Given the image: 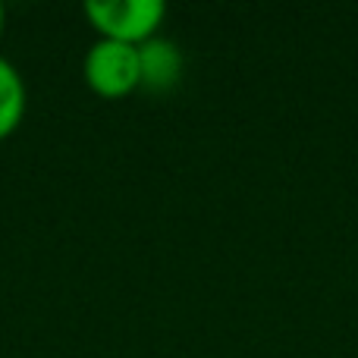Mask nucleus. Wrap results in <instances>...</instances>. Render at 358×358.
Wrapping results in <instances>:
<instances>
[{"label":"nucleus","instance_id":"f257e3e1","mask_svg":"<svg viewBox=\"0 0 358 358\" xmlns=\"http://www.w3.org/2000/svg\"><path fill=\"white\" fill-rule=\"evenodd\" d=\"M85 16L98 38L138 48L157 35L167 19V3L164 0H88Z\"/></svg>","mask_w":358,"mask_h":358},{"label":"nucleus","instance_id":"f03ea898","mask_svg":"<svg viewBox=\"0 0 358 358\" xmlns=\"http://www.w3.org/2000/svg\"><path fill=\"white\" fill-rule=\"evenodd\" d=\"M82 76H85L88 88L107 101L126 98V94L138 92L142 85V73H138V48L136 44L110 41V38H98L92 48L85 50L82 60Z\"/></svg>","mask_w":358,"mask_h":358},{"label":"nucleus","instance_id":"7ed1b4c3","mask_svg":"<svg viewBox=\"0 0 358 358\" xmlns=\"http://www.w3.org/2000/svg\"><path fill=\"white\" fill-rule=\"evenodd\" d=\"M138 73H142V92L167 94L182 79V50L176 41L155 35L151 41L138 44Z\"/></svg>","mask_w":358,"mask_h":358},{"label":"nucleus","instance_id":"20e7f679","mask_svg":"<svg viewBox=\"0 0 358 358\" xmlns=\"http://www.w3.org/2000/svg\"><path fill=\"white\" fill-rule=\"evenodd\" d=\"M25 107H29V92L22 76L6 57H0V142L19 129Z\"/></svg>","mask_w":358,"mask_h":358},{"label":"nucleus","instance_id":"39448f33","mask_svg":"<svg viewBox=\"0 0 358 358\" xmlns=\"http://www.w3.org/2000/svg\"><path fill=\"white\" fill-rule=\"evenodd\" d=\"M3 29H6V10H3V3H0V35H3Z\"/></svg>","mask_w":358,"mask_h":358}]
</instances>
